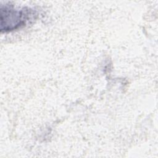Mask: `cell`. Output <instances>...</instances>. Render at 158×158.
I'll list each match as a JSON object with an SVG mask.
<instances>
[{
    "mask_svg": "<svg viewBox=\"0 0 158 158\" xmlns=\"http://www.w3.org/2000/svg\"><path fill=\"white\" fill-rule=\"evenodd\" d=\"M33 10L27 7L17 8L12 4L1 5V31H10L25 25Z\"/></svg>",
    "mask_w": 158,
    "mask_h": 158,
    "instance_id": "obj_1",
    "label": "cell"
}]
</instances>
